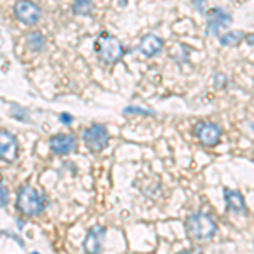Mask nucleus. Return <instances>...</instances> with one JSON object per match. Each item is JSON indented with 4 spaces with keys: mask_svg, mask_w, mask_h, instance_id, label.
I'll use <instances>...</instances> for the list:
<instances>
[{
    "mask_svg": "<svg viewBox=\"0 0 254 254\" xmlns=\"http://www.w3.org/2000/svg\"><path fill=\"white\" fill-rule=\"evenodd\" d=\"M95 53L102 63L116 64L124 58L126 49L116 36H112L107 31H102L95 39Z\"/></svg>",
    "mask_w": 254,
    "mask_h": 254,
    "instance_id": "obj_1",
    "label": "nucleus"
},
{
    "mask_svg": "<svg viewBox=\"0 0 254 254\" xmlns=\"http://www.w3.org/2000/svg\"><path fill=\"white\" fill-rule=\"evenodd\" d=\"M48 205V198L44 195H41L36 188L29 185H24L17 190V202L15 207L22 215L26 217H34L44 212V208Z\"/></svg>",
    "mask_w": 254,
    "mask_h": 254,
    "instance_id": "obj_2",
    "label": "nucleus"
},
{
    "mask_svg": "<svg viewBox=\"0 0 254 254\" xmlns=\"http://www.w3.org/2000/svg\"><path fill=\"white\" fill-rule=\"evenodd\" d=\"M217 232V222L203 212H195L187 219V234L191 241H210Z\"/></svg>",
    "mask_w": 254,
    "mask_h": 254,
    "instance_id": "obj_3",
    "label": "nucleus"
},
{
    "mask_svg": "<svg viewBox=\"0 0 254 254\" xmlns=\"http://www.w3.org/2000/svg\"><path fill=\"white\" fill-rule=\"evenodd\" d=\"M109 139L110 137L105 126L98 124V122H93L92 126H88L83 130V142L92 153H102L109 146Z\"/></svg>",
    "mask_w": 254,
    "mask_h": 254,
    "instance_id": "obj_4",
    "label": "nucleus"
},
{
    "mask_svg": "<svg viewBox=\"0 0 254 254\" xmlns=\"http://www.w3.org/2000/svg\"><path fill=\"white\" fill-rule=\"evenodd\" d=\"M195 136L200 141V144L205 147H214L219 144L220 137H222V129L220 126L214 124V122H207V121H200L195 126Z\"/></svg>",
    "mask_w": 254,
    "mask_h": 254,
    "instance_id": "obj_5",
    "label": "nucleus"
},
{
    "mask_svg": "<svg viewBox=\"0 0 254 254\" xmlns=\"http://www.w3.org/2000/svg\"><path fill=\"white\" fill-rule=\"evenodd\" d=\"M14 15L26 26H34L41 19V9L32 0H17L14 5Z\"/></svg>",
    "mask_w": 254,
    "mask_h": 254,
    "instance_id": "obj_6",
    "label": "nucleus"
},
{
    "mask_svg": "<svg viewBox=\"0 0 254 254\" xmlns=\"http://www.w3.org/2000/svg\"><path fill=\"white\" fill-rule=\"evenodd\" d=\"M232 22V17L227 10L220 9V7H212L207 12V32L214 34L219 38L222 34V29H227Z\"/></svg>",
    "mask_w": 254,
    "mask_h": 254,
    "instance_id": "obj_7",
    "label": "nucleus"
},
{
    "mask_svg": "<svg viewBox=\"0 0 254 254\" xmlns=\"http://www.w3.org/2000/svg\"><path fill=\"white\" fill-rule=\"evenodd\" d=\"M0 156H2V161L7 163V165L14 163L19 158L17 137L12 132H9L7 129L0 130Z\"/></svg>",
    "mask_w": 254,
    "mask_h": 254,
    "instance_id": "obj_8",
    "label": "nucleus"
},
{
    "mask_svg": "<svg viewBox=\"0 0 254 254\" xmlns=\"http://www.w3.org/2000/svg\"><path fill=\"white\" fill-rule=\"evenodd\" d=\"M49 149L58 156L73 153V151H76V137L71 134H55L49 137Z\"/></svg>",
    "mask_w": 254,
    "mask_h": 254,
    "instance_id": "obj_9",
    "label": "nucleus"
},
{
    "mask_svg": "<svg viewBox=\"0 0 254 254\" xmlns=\"http://www.w3.org/2000/svg\"><path fill=\"white\" fill-rule=\"evenodd\" d=\"M104 237H105V227L104 225H93L88 229L87 236L83 241V249L87 253H100L104 248Z\"/></svg>",
    "mask_w": 254,
    "mask_h": 254,
    "instance_id": "obj_10",
    "label": "nucleus"
},
{
    "mask_svg": "<svg viewBox=\"0 0 254 254\" xmlns=\"http://www.w3.org/2000/svg\"><path fill=\"white\" fill-rule=\"evenodd\" d=\"M224 200H225V208L227 212L232 214H248V205H246V200L241 191L231 190V188H224Z\"/></svg>",
    "mask_w": 254,
    "mask_h": 254,
    "instance_id": "obj_11",
    "label": "nucleus"
},
{
    "mask_svg": "<svg viewBox=\"0 0 254 254\" xmlns=\"http://www.w3.org/2000/svg\"><path fill=\"white\" fill-rule=\"evenodd\" d=\"M163 46H165V43H163V39L159 38V36L147 34L141 39V43H139V46H137V51L141 53L142 56H146V58H154V56L163 51Z\"/></svg>",
    "mask_w": 254,
    "mask_h": 254,
    "instance_id": "obj_12",
    "label": "nucleus"
},
{
    "mask_svg": "<svg viewBox=\"0 0 254 254\" xmlns=\"http://www.w3.org/2000/svg\"><path fill=\"white\" fill-rule=\"evenodd\" d=\"M246 39V34L243 31H229V32H224V34L219 36V43L222 46H237L241 44V41Z\"/></svg>",
    "mask_w": 254,
    "mask_h": 254,
    "instance_id": "obj_13",
    "label": "nucleus"
},
{
    "mask_svg": "<svg viewBox=\"0 0 254 254\" xmlns=\"http://www.w3.org/2000/svg\"><path fill=\"white\" fill-rule=\"evenodd\" d=\"M26 46H27V49H31V51L39 53V51H43L44 46H46V38H44L39 31H34V32H31V34H27Z\"/></svg>",
    "mask_w": 254,
    "mask_h": 254,
    "instance_id": "obj_14",
    "label": "nucleus"
},
{
    "mask_svg": "<svg viewBox=\"0 0 254 254\" xmlns=\"http://www.w3.org/2000/svg\"><path fill=\"white\" fill-rule=\"evenodd\" d=\"M71 10L75 15H92L93 14V0H75Z\"/></svg>",
    "mask_w": 254,
    "mask_h": 254,
    "instance_id": "obj_15",
    "label": "nucleus"
},
{
    "mask_svg": "<svg viewBox=\"0 0 254 254\" xmlns=\"http://www.w3.org/2000/svg\"><path fill=\"white\" fill-rule=\"evenodd\" d=\"M10 116L14 119H17V121H22V122H29V119H27V114L24 109H20L19 105L15 104H10Z\"/></svg>",
    "mask_w": 254,
    "mask_h": 254,
    "instance_id": "obj_16",
    "label": "nucleus"
},
{
    "mask_svg": "<svg viewBox=\"0 0 254 254\" xmlns=\"http://www.w3.org/2000/svg\"><path fill=\"white\" fill-rule=\"evenodd\" d=\"M122 112L126 114H137V116H146V117H153L154 112L153 110H147V109H141V107H126Z\"/></svg>",
    "mask_w": 254,
    "mask_h": 254,
    "instance_id": "obj_17",
    "label": "nucleus"
},
{
    "mask_svg": "<svg viewBox=\"0 0 254 254\" xmlns=\"http://www.w3.org/2000/svg\"><path fill=\"white\" fill-rule=\"evenodd\" d=\"M0 191H2V198H0L2 208H7V205H9V191H7V187H5V182H3V180H2V183H0Z\"/></svg>",
    "mask_w": 254,
    "mask_h": 254,
    "instance_id": "obj_18",
    "label": "nucleus"
},
{
    "mask_svg": "<svg viewBox=\"0 0 254 254\" xmlns=\"http://www.w3.org/2000/svg\"><path fill=\"white\" fill-rule=\"evenodd\" d=\"M60 122H61V124H64V126H69L73 122V117L69 116L68 112H61L60 114Z\"/></svg>",
    "mask_w": 254,
    "mask_h": 254,
    "instance_id": "obj_19",
    "label": "nucleus"
},
{
    "mask_svg": "<svg viewBox=\"0 0 254 254\" xmlns=\"http://www.w3.org/2000/svg\"><path fill=\"white\" fill-rule=\"evenodd\" d=\"M191 3H193V7L198 12H205V3H207V0H191Z\"/></svg>",
    "mask_w": 254,
    "mask_h": 254,
    "instance_id": "obj_20",
    "label": "nucleus"
},
{
    "mask_svg": "<svg viewBox=\"0 0 254 254\" xmlns=\"http://www.w3.org/2000/svg\"><path fill=\"white\" fill-rule=\"evenodd\" d=\"M2 234H3V236H9V237H12V239H15V243H17V244H20V248H24V243H22V241H20V239H19V237H17V236L10 234V232H5V231H3V232H2Z\"/></svg>",
    "mask_w": 254,
    "mask_h": 254,
    "instance_id": "obj_21",
    "label": "nucleus"
},
{
    "mask_svg": "<svg viewBox=\"0 0 254 254\" xmlns=\"http://www.w3.org/2000/svg\"><path fill=\"white\" fill-rule=\"evenodd\" d=\"M246 43H248L249 46H253V48H254V32H253V34H248V36H246Z\"/></svg>",
    "mask_w": 254,
    "mask_h": 254,
    "instance_id": "obj_22",
    "label": "nucleus"
},
{
    "mask_svg": "<svg viewBox=\"0 0 254 254\" xmlns=\"http://www.w3.org/2000/svg\"><path fill=\"white\" fill-rule=\"evenodd\" d=\"M251 129H254V124H251Z\"/></svg>",
    "mask_w": 254,
    "mask_h": 254,
    "instance_id": "obj_23",
    "label": "nucleus"
}]
</instances>
